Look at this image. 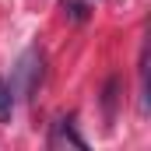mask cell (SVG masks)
<instances>
[{"instance_id": "cell-2", "label": "cell", "mask_w": 151, "mask_h": 151, "mask_svg": "<svg viewBox=\"0 0 151 151\" xmlns=\"http://www.w3.org/2000/svg\"><path fill=\"white\" fill-rule=\"evenodd\" d=\"M116 102H119V77L113 74L106 81V88H102V116H106V123L116 119Z\"/></svg>"}, {"instance_id": "cell-1", "label": "cell", "mask_w": 151, "mask_h": 151, "mask_svg": "<svg viewBox=\"0 0 151 151\" xmlns=\"http://www.w3.org/2000/svg\"><path fill=\"white\" fill-rule=\"evenodd\" d=\"M42 63H46L42 53L32 46V49L18 60V67H14V88H18L25 99H32V95L39 91V84H42Z\"/></svg>"}, {"instance_id": "cell-3", "label": "cell", "mask_w": 151, "mask_h": 151, "mask_svg": "<svg viewBox=\"0 0 151 151\" xmlns=\"http://www.w3.org/2000/svg\"><path fill=\"white\" fill-rule=\"evenodd\" d=\"M60 11H63V18H67L70 25H84V21L91 18L88 0H60Z\"/></svg>"}, {"instance_id": "cell-4", "label": "cell", "mask_w": 151, "mask_h": 151, "mask_svg": "<svg viewBox=\"0 0 151 151\" xmlns=\"http://www.w3.org/2000/svg\"><path fill=\"white\" fill-rule=\"evenodd\" d=\"M11 116H14V88L4 84L0 77V123H11Z\"/></svg>"}]
</instances>
